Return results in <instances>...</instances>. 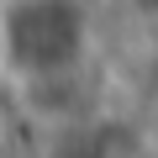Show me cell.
Masks as SVG:
<instances>
[{
    "label": "cell",
    "mask_w": 158,
    "mask_h": 158,
    "mask_svg": "<svg viewBox=\"0 0 158 158\" xmlns=\"http://www.w3.org/2000/svg\"><path fill=\"white\" fill-rule=\"evenodd\" d=\"M0 158H6V137H0Z\"/></svg>",
    "instance_id": "cell-1"
}]
</instances>
